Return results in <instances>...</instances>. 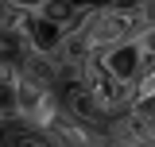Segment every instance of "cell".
Instances as JSON below:
<instances>
[{
	"mask_svg": "<svg viewBox=\"0 0 155 147\" xmlns=\"http://www.w3.org/2000/svg\"><path fill=\"white\" fill-rule=\"evenodd\" d=\"M81 85L89 89V97L101 105V112H105L109 120H113V116H124V112L132 109V89H128L124 81H116V74L97 54L81 66Z\"/></svg>",
	"mask_w": 155,
	"mask_h": 147,
	"instance_id": "1",
	"label": "cell"
},
{
	"mask_svg": "<svg viewBox=\"0 0 155 147\" xmlns=\"http://www.w3.org/2000/svg\"><path fill=\"white\" fill-rule=\"evenodd\" d=\"M47 136H51L54 147H109L101 128H89V124H81V120L66 116V112L58 116V124L47 132Z\"/></svg>",
	"mask_w": 155,
	"mask_h": 147,
	"instance_id": "2",
	"label": "cell"
},
{
	"mask_svg": "<svg viewBox=\"0 0 155 147\" xmlns=\"http://www.w3.org/2000/svg\"><path fill=\"white\" fill-rule=\"evenodd\" d=\"M0 147H54L47 132L31 128L23 120H8V128L0 132Z\"/></svg>",
	"mask_w": 155,
	"mask_h": 147,
	"instance_id": "3",
	"label": "cell"
},
{
	"mask_svg": "<svg viewBox=\"0 0 155 147\" xmlns=\"http://www.w3.org/2000/svg\"><path fill=\"white\" fill-rule=\"evenodd\" d=\"M23 58H27V43H23V35L0 27V66L16 74L19 66H23Z\"/></svg>",
	"mask_w": 155,
	"mask_h": 147,
	"instance_id": "4",
	"label": "cell"
},
{
	"mask_svg": "<svg viewBox=\"0 0 155 147\" xmlns=\"http://www.w3.org/2000/svg\"><path fill=\"white\" fill-rule=\"evenodd\" d=\"M143 23L155 31V0H143Z\"/></svg>",
	"mask_w": 155,
	"mask_h": 147,
	"instance_id": "5",
	"label": "cell"
},
{
	"mask_svg": "<svg viewBox=\"0 0 155 147\" xmlns=\"http://www.w3.org/2000/svg\"><path fill=\"white\" fill-rule=\"evenodd\" d=\"M132 147H155V143H132Z\"/></svg>",
	"mask_w": 155,
	"mask_h": 147,
	"instance_id": "6",
	"label": "cell"
}]
</instances>
